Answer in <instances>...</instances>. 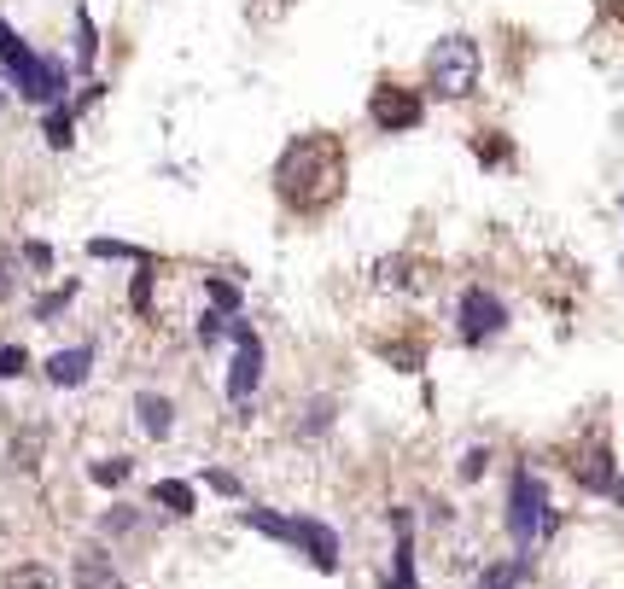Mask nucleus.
Here are the masks:
<instances>
[{
	"label": "nucleus",
	"mask_w": 624,
	"mask_h": 589,
	"mask_svg": "<svg viewBox=\"0 0 624 589\" xmlns=\"http://www.w3.org/2000/svg\"><path fill=\"white\" fill-rule=\"evenodd\" d=\"M129 473H135V467H129L123 455H111V461H94V479H100V485H123Z\"/></svg>",
	"instance_id": "19"
},
{
	"label": "nucleus",
	"mask_w": 624,
	"mask_h": 589,
	"mask_svg": "<svg viewBox=\"0 0 624 589\" xmlns=\"http://www.w3.org/2000/svg\"><path fill=\"white\" fill-rule=\"evenodd\" d=\"M205 292H210V304H216V315H228V321H234V310H240V286H234V280H222V275H205Z\"/></svg>",
	"instance_id": "15"
},
{
	"label": "nucleus",
	"mask_w": 624,
	"mask_h": 589,
	"mask_svg": "<svg viewBox=\"0 0 624 589\" xmlns=\"http://www.w3.org/2000/svg\"><path fill=\"white\" fill-rule=\"evenodd\" d=\"M368 117L380 123L385 135H409L420 117H426V105H420L415 88H403V82H380V88L368 94Z\"/></svg>",
	"instance_id": "7"
},
{
	"label": "nucleus",
	"mask_w": 624,
	"mask_h": 589,
	"mask_svg": "<svg viewBox=\"0 0 624 589\" xmlns=\"http://www.w3.org/2000/svg\"><path fill=\"white\" fill-rule=\"evenodd\" d=\"M152 502H164V508H170V514H181V520L199 508V496H193V485H187V479H164V485H152Z\"/></svg>",
	"instance_id": "14"
},
{
	"label": "nucleus",
	"mask_w": 624,
	"mask_h": 589,
	"mask_svg": "<svg viewBox=\"0 0 624 589\" xmlns=\"http://www.w3.org/2000/svg\"><path fill=\"white\" fill-rule=\"evenodd\" d=\"M391 525H397V555H391V584H385V589H420V572H415V537H409V514L397 508V514H391Z\"/></svg>",
	"instance_id": "9"
},
{
	"label": "nucleus",
	"mask_w": 624,
	"mask_h": 589,
	"mask_svg": "<svg viewBox=\"0 0 624 589\" xmlns=\"http://www.w3.org/2000/svg\"><path fill=\"white\" fill-rule=\"evenodd\" d=\"M426 88L444 94V100H467L479 88V41L467 35H444L426 59Z\"/></svg>",
	"instance_id": "5"
},
{
	"label": "nucleus",
	"mask_w": 624,
	"mask_h": 589,
	"mask_svg": "<svg viewBox=\"0 0 624 589\" xmlns=\"http://www.w3.org/2000/svg\"><path fill=\"white\" fill-rule=\"evenodd\" d=\"M245 525L251 531H269L280 543H292V549H304L310 566L321 572H339V531L321 520H304V514H269V508H245Z\"/></svg>",
	"instance_id": "2"
},
{
	"label": "nucleus",
	"mask_w": 624,
	"mask_h": 589,
	"mask_svg": "<svg viewBox=\"0 0 624 589\" xmlns=\"http://www.w3.org/2000/svg\"><path fill=\"white\" fill-rule=\"evenodd\" d=\"M485 589H514V572H508V566H490V572H485Z\"/></svg>",
	"instance_id": "25"
},
{
	"label": "nucleus",
	"mask_w": 624,
	"mask_h": 589,
	"mask_svg": "<svg viewBox=\"0 0 624 589\" xmlns=\"http://www.w3.org/2000/svg\"><path fill=\"white\" fill-rule=\"evenodd\" d=\"M6 589H53V572L47 566H24V572H12Z\"/></svg>",
	"instance_id": "18"
},
{
	"label": "nucleus",
	"mask_w": 624,
	"mask_h": 589,
	"mask_svg": "<svg viewBox=\"0 0 624 589\" xmlns=\"http://www.w3.org/2000/svg\"><path fill=\"white\" fill-rule=\"evenodd\" d=\"M24 257H30L35 269H53V251H47L41 240H30V245H24Z\"/></svg>",
	"instance_id": "24"
},
{
	"label": "nucleus",
	"mask_w": 624,
	"mask_h": 589,
	"mask_svg": "<svg viewBox=\"0 0 624 589\" xmlns=\"http://www.w3.org/2000/svg\"><path fill=\"white\" fill-rule=\"evenodd\" d=\"M613 496H619V508H624V479H619V485H613Z\"/></svg>",
	"instance_id": "27"
},
{
	"label": "nucleus",
	"mask_w": 624,
	"mask_h": 589,
	"mask_svg": "<svg viewBox=\"0 0 624 589\" xmlns=\"http://www.w3.org/2000/svg\"><path fill=\"white\" fill-rule=\"evenodd\" d=\"M485 461H490L485 450H473L467 461H461V479H479V473H485Z\"/></svg>",
	"instance_id": "26"
},
{
	"label": "nucleus",
	"mask_w": 624,
	"mask_h": 589,
	"mask_svg": "<svg viewBox=\"0 0 624 589\" xmlns=\"http://www.w3.org/2000/svg\"><path fill=\"white\" fill-rule=\"evenodd\" d=\"M613 6H619V12H624V0H613Z\"/></svg>",
	"instance_id": "28"
},
{
	"label": "nucleus",
	"mask_w": 624,
	"mask_h": 589,
	"mask_svg": "<svg viewBox=\"0 0 624 589\" xmlns=\"http://www.w3.org/2000/svg\"><path fill=\"white\" fill-rule=\"evenodd\" d=\"M94 53H100V35H94V18H88V12H76V65L88 70V65H94Z\"/></svg>",
	"instance_id": "16"
},
{
	"label": "nucleus",
	"mask_w": 624,
	"mask_h": 589,
	"mask_svg": "<svg viewBox=\"0 0 624 589\" xmlns=\"http://www.w3.org/2000/svg\"><path fill=\"white\" fill-rule=\"evenodd\" d=\"M70 117H76V111H53V117H47V140H53V146H70Z\"/></svg>",
	"instance_id": "21"
},
{
	"label": "nucleus",
	"mask_w": 624,
	"mask_h": 589,
	"mask_svg": "<svg viewBox=\"0 0 624 589\" xmlns=\"http://www.w3.org/2000/svg\"><path fill=\"white\" fill-rule=\"evenodd\" d=\"M275 193L298 216H321L345 193V146L333 135H298L275 158Z\"/></svg>",
	"instance_id": "1"
},
{
	"label": "nucleus",
	"mask_w": 624,
	"mask_h": 589,
	"mask_svg": "<svg viewBox=\"0 0 624 589\" xmlns=\"http://www.w3.org/2000/svg\"><path fill=\"white\" fill-rule=\"evenodd\" d=\"M135 415H140V426H146L152 438H170V426H175V403H170V397L140 391V397H135Z\"/></svg>",
	"instance_id": "13"
},
{
	"label": "nucleus",
	"mask_w": 624,
	"mask_h": 589,
	"mask_svg": "<svg viewBox=\"0 0 624 589\" xmlns=\"http://www.w3.org/2000/svg\"><path fill=\"white\" fill-rule=\"evenodd\" d=\"M30 368V356H24V345H0V380H18Z\"/></svg>",
	"instance_id": "20"
},
{
	"label": "nucleus",
	"mask_w": 624,
	"mask_h": 589,
	"mask_svg": "<svg viewBox=\"0 0 624 589\" xmlns=\"http://www.w3.org/2000/svg\"><path fill=\"white\" fill-rule=\"evenodd\" d=\"M88 251L94 257H117V263H146V251H135V245H123V240H94Z\"/></svg>",
	"instance_id": "17"
},
{
	"label": "nucleus",
	"mask_w": 624,
	"mask_h": 589,
	"mask_svg": "<svg viewBox=\"0 0 624 589\" xmlns=\"http://www.w3.org/2000/svg\"><path fill=\"white\" fill-rule=\"evenodd\" d=\"M205 485H210V490H222V496H240V479H234V473H222V467H210Z\"/></svg>",
	"instance_id": "23"
},
{
	"label": "nucleus",
	"mask_w": 624,
	"mask_h": 589,
	"mask_svg": "<svg viewBox=\"0 0 624 589\" xmlns=\"http://www.w3.org/2000/svg\"><path fill=\"white\" fill-rule=\"evenodd\" d=\"M572 473H578V485H584V490H607V485H613V455H607V444H590V450H578Z\"/></svg>",
	"instance_id": "12"
},
{
	"label": "nucleus",
	"mask_w": 624,
	"mask_h": 589,
	"mask_svg": "<svg viewBox=\"0 0 624 589\" xmlns=\"http://www.w3.org/2000/svg\"><path fill=\"white\" fill-rule=\"evenodd\" d=\"M549 531H555V508H549L543 479L531 467H514V485H508V537L520 549H537Z\"/></svg>",
	"instance_id": "4"
},
{
	"label": "nucleus",
	"mask_w": 624,
	"mask_h": 589,
	"mask_svg": "<svg viewBox=\"0 0 624 589\" xmlns=\"http://www.w3.org/2000/svg\"><path fill=\"white\" fill-rule=\"evenodd\" d=\"M228 339H234V362H228V397H234V403H245V397L257 391V380H263V339L251 333V321H234V327H228Z\"/></svg>",
	"instance_id": "8"
},
{
	"label": "nucleus",
	"mask_w": 624,
	"mask_h": 589,
	"mask_svg": "<svg viewBox=\"0 0 624 589\" xmlns=\"http://www.w3.org/2000/svg\"><path fill=\"white\" fill-rule=\"evenodd\" d=\"M70 298H76V286H65V292H53V298H41V304H35V321H53V315L65 310Z\"/></svg>",
	"instance_id": "22"
},
{
	"label": "nucleus",
	"mask_w": 624,
	"mask_h": 589,
	"mask_svg": "<svg viewBox=\"0 0 624 589\" xmlns=\"http://www.w3.org/2000/svg\"><path fill=\"white\" fill-rule=\"evenodd\" d=\"M70 578H76V589H123V578H117V566H111L105 549H82L76 566H70Z\"/></svg>",
	"instance_id": "10"
},
{
	"label": "nucleus",
	"mask_w": 624,
	"mask_h": 589,
	"mask_svg": "<svg viewBox=\"0 0 624 589\" xmlns=\"http://www.w3.org/2000/svg\"><path fill=\"white\" fill-rule=\"evenodd\" d=\"M0 65H6V76L18 82V94L35 105H53L59 94H65V65H53V59H41V53H30L18 35H12V24L0 18Z\"/></svg>",
	"instance_id": "3"
},
{
	"label": "nucleus",
	"mask_w": 624,
	"mask_h": 589,
	"mask_svg": "<svg viewBox=\"0 0 624 589\" xmlns=\"http://www.w3.org/2000/svg\"><path fill=\"white\" fill-rule=\"evenodd\" d=\"M88 368H94V350L88 345H76V350H59V356H47V380L53 385H82L88 380Z\"/></svg>",
	"instance_id": "11"
},
{
	"label": "nucleus",
	"mask_w": 624,
	"mask_h": 589,
	"mask_svg": "<svg viewBox=\"0 0 624 589\" xmlns=\"http://www.w3.org/2000/svg\"><path fill=\"white\" fill-rule=\"evenodd\" d=\"M455 315H461V345H485V339H496L508 327V304L496 292H485V286H467Z\"/></svg>",
	"instance_id": "6"
}]
</instances>
